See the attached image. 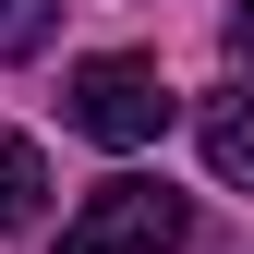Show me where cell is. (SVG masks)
I'll return each mask as SVG.
<instances>
[{"mask_svg": "<svg viewBox=\"0 0 254 254\" xmlns=\"http://www.w3.org/2000/svg\"><path fill=\"white\" fill-rule=\"evenodd\" d=\"M194 133H206V170L230 182V194H254V97H206Z\"/></svg>", "mask_w": 254, "mask_h": 254, "instance_id": "3", "label": "cell"}, {"mask_svg": "<svg viewBox=\"0 0 254 254\" xmlns=\"http://www.w3.org/2000/svg\"><path fill=\"white\" fill-rule=\"evenodd\" d=\"M230 61H242V73H254V0H242V12H230Z\"/></svg>", "mask_w": 254, "mask_h": 254, "instance_id": "6", "label": "cell"}, {"mask_svg": "<svg viewBox=\"0 0 254 254\" xmlns=\"http://www.w3.org/2000/svg\"><path fill=\"white\" fill-rule=\"evenodd\" d=\"M37 194H49V157L24 145V133H0V230H24V218H37Z\"/></svg>", "mask_w": 254, "mask_h": 254, "instance_id": "4", "label": "cell"}, {"mask_svg": "<svg viewBox=\"0 0 254 254\" xmlns=\"http://www.w3.org/2000/svg\"><path fill=\"white\" fill-rule=\"evenodd\" d=\"M170 73L157 61H133V49H109V61H73V85H61V121H73L85 145H109V157H133V145H157L170 133Z\"/></svg>", "mask_w": 254, "mask_h": 254, "instance_id": "1", "label": "cell"}, {"mask_svg": "<svg viewBox=\"0 0 254 254\" xmlns=\"http://www.w3.org/2000/svg\"><path fill=\"white\" fill-rule=\"evenodd\" d=\"M182 242H194V206L170 182H145V170L97 182V194L61 218V254H182Z\"/></svg>", "mask_w": 254, "mask_h": 254, "instance_id": "2", "label": "cell"}, {"mask_svg": "<svg viewBox=\"0 0 254 254\" xmlns=\"http://www.w3.org/2000/svg\"><path fill=\"white\" fill-rule=\"evenodd\" d=\"M61 37V0H0V61H37Z\"/></svg>", "mask_w": 254, "mask_h": 254, "instance_id": "5", "label": "cell"}]
</instances>
